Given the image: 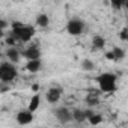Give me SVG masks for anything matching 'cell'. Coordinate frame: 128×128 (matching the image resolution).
<instances>
[{"instance_id": "15", "label": "cell", "mask_w": 128, "mask_h": 128, "mask_svg": "<svg viewBox=\"0 0 128 128\" xmlns=\"http://www.w3.org/2000/svg\"><path fill=\"white\" fill-rule=\"evenodd\" d=\"M89 124L90 125H98V124H101L102 122V116L101 114H98V113H94L92 116H89Z\"/></svg>"}, {"instance_id": "22", "label": "cell", "mask_w": 128, "mask_h": 128, "mask_svg": "<svg viewBox=\"0 0 128 128\" xmlns=\"http://www.w3.org/2000/svg\"><path fill=\"white\" fill-rule=\"evenodd\" d=\"M104 57H106L107 60H116V57H114V53H113V50H112V51H107V53L104 54Z\"/></svg>"}, {"instance_id": "25", "label": "cell", "mask_w": 128, "mask_h": 128, "mask_svg": "<svg viewBox=\"0 0 128 128\" xmlns=\"http://www.w3.org/2000/svg\"><path fill=\"white\" fill-rule=\"evenodd\" d=\"M124 8H126V9H128V0H125V6H124Z\"/></svg>"}, {"instance_id": "18", "label": "cell", "mask_w": 128, "mask_h": 128, "mask_svg": "<svg viewBox=\"0 0 128 128\" xmlns=\"http://www.w3.org/2000/svg\"><path fill=\"white\" fill-rule=\"evenodd\" d=\"M110 3L114 9H120L125 6V0H110Z\"/></svg>"}, {"instance_id": "2", "label": "cell", "mask_w": 128, "mask_h": 128, "mask_svg": "<svg viewBox=\"0 0 128 128\" xmlns=\"http://www.w3.org/2000/svg\"><path fill=\"white\" fill-rule=\"evenodd\" d=\"M116 80H118V77L112 72H104V74H100L96 77V83L100 86V90L106 92V94H112L118 89Z\"/></svg>"}, {"instance_id": "9", "label": "cell", "mask_w": 128, "mask_h": 128, "mask_svg": "<svg viewBox=\"0 0 128 128\" xmlns=\"http://www.w3.org/2000/svg\"><path fill=\"white\" fill-rule=\"evenodd\" d=\"M92 114H94L92 110H78V108H76V110L72 112L74 120H77V122H84V120H88L89 116H92Z\"/></svg>"}, {"instance_id": "14", "label": "cell", "mask_w": 128, "mask_h": 128, "mask_svg": "<svg viewBox=\"0 0 128 128\" xmlns=\"http://www.w3.org/2000/svg\"><path fill=\"white\" fill-rule=\"evenodd\" d=\"M36 24H38L39 27H47V26L50 24L48 15H47V14H39V15L36 17Z\"/></svg>"}, {"instance_id": "5", "label": "cell", "mask_w": 128, "mask_h": 128, "mask_svg": "<svg viewBox=\"0 0 128 128\" xmlns=\"http://www.w3.org/2000/svg\"><path fill=\"white\" fill-rule=\"evenodd\" d=\"M54 114H56V119H57L60 124H68V122H71V120L74 119L72 113H71L66 107H59V108H56Z\"/></svg>"}, {"instance_id": "6", "label": "cell", "mask_w": 128, "mask_h": 128, "mask_svg": "<svg viewBox=\"0 0 128 128\" xmlns=\"http://www.w3.org/2000/svg\"><path fill=\"white\" fill-rule=\"evenodd\" d=\"M33 120V112L32 110H21L17 113V122L20 125H29Z\"/></svg>"}, {"instance_id": "1", "label": "cell", "mask_w": 128, "mask_h": 128, "mask_svg": "<svg viewBox=\"0 0 128 128\" xmlns=\"http://www.w3.org/2000/svg\"><path fill=\"white\" fill-rule=\"evenodd\" d=\"M12 35L21 42H29L35 35V29L32 26H26L20 21H14L12 23Z\"/></svg>"}, {"instance_id": "7", "label": "cell", "mask_w": 128, "mask_h": 128, "mask_svg": "<svg viewBox=\"0 0 128 128\" xmlns=\"http://www.w3.org/2000/svg\"><path fill=\"white\" fill-rule=\"evenodd\" d=\"M23 56L27 59V60H32V59H41V51L36 45H32V47H27L26 50H23Z\"/></svg>"}, {"instance_id": "23", "label": "cell", "mask_w": 128, "mask_h": 128, "mask_svg": "<svg viewBox=\"0 0 128 128\" xmlns=\"http://www.w3.org/2000/svg\"><path fill=\"white\" fill-rule=\"evenodd\" d=\"M32 90H33V92L36 94V92L39 90V84H38V83H35V84H32Z\"/></svg>"}, {"instance_id": "16", "label": "cell", "mask_w": 128, "mask_h": 128, "mask_svg": "<svg viewBox=\"0 0 128 128\" xmlns=\"http://www.w3.org/2000/svg\"><path fill=\"white\" fill-rule=\"evenodd\" d=\"M82 68H83L84 71H92V70H94V62L89 60V59H84V60L82 62Z\"/></svg>"}, {"instance_id": "17", "label": "cell", "mask_w": 128, "mask_h": 128, "mask_svg": "<svg viewBox=\"0 0 128 128\" xmlns=\"http://www.w3.org/2000/svg\"><path fill=\"white\" fill-rule=\"evenodd\" d=\"M113 53H114L116 60H119V59H124V57H125V51H124L120 47H114V48H113Z\"/></svg>"}, {"instance_id": "8", "label": "cell", "mask_w": 128, "mask_h": 128, "mask_svg": "<svg viewBox=\"0 0 128 128\" xmlns=\"http://www.w3.org/2000/svg\"><path fill=\"white\" fill-rule=\"evenodd\" d=\"M62 96V88H51L47 92V101L51 104H56Z\"/></svg>"}, {"instance_id": "24", "label": "cell", "mask_w": 128, "mask_h": 128, "mask_svg": "<svg viewBox=\"0 0 128 128\" xmlns=\"http://www.w3.org/2000/svg\"><path fill=\"white\" fill-rule=\"evenodd\" d=\"M0 26H2V30L6 27V21H2V23H0Z\"/></svg>"}, {"instance_id": "21", "label": "cell", "mask_w": 128, "mask_h": 128, "mask_svg": "<svg viewBox=\"0 0 128 128\" xmlns=\"http://www.w3.org/2000/svg\"><path fill=\"white\" fill-rule=\"evenodd\" d=\"M119 38L122 41H128V29H122V32L119 33Z\"/></svg>"}, {"instance_id": "19", "label": "cell", "mask_w": 128, "mask_h": 128, "mask_svg": "<svg viewBox=\"0 0 128 128\" xmlns=\"http://www.w3.org/2000/svg\"><path fill=\"white\" fill-rule=\"evenodd\" d=\"M17 41H18V39H17V38H15V36H14V35H11V36H9V38H6V44H8V45H9V47H14V45H15V42H17Z\"/></svg>"}, {"instance_id": "12", "label": "cell", "mask_w": 128, "mask_h": 128, "mask_svg": "<svg viewBox=\"0 0 128 128\" xmlns=\"http://www.w3.org/2000/svg\"><path fill=\"white\" fill-rule=\"evenodd\" d=\"M104 45H106V39L102 36L96 35L92 38V48L94 50H101V48H104Z\"/></svg>"}, {"instance_id": "13", "label": "cell", "mask_w": 128, "mask_h": 128, "mask_svg": "<svg viewBox=\"0 0 128 128\" xmlns=\"http://www.w3.org/2000/svg\"><path fill=\"white\" fill-rule=\"evenodd\" d=\"M39 104H41V96H39V94L36 92V94L30 98V102H29V110L35 112V110L39 107Z\"/></svg>"}, {"instance_id": "11", "label": "cell", "mask_w": 128, "mask_h": 128, "mask_svg": "<svg viewBox=\"0 0 128 128\" xmlns=\"http://www.w3.org/2000/svg\"><path fill=\"white\" fill-rule=\"evenodd\" d=\"M6 57H8L9 62H12V63H18V62H20V51H18L15 47H9L8 51H6Z\"/></svg>"}, {"instance_id": "20", "label": "cell", "mask_w": 128, "mask_h": 128, "mask_svg": "<svg viewBox=\"0 0 128 128\" xmlns=\"http://www.w3.org/2000/svg\"><path fill=\"white\" fill-rule=\"evenodd\" d=\"M86 102H88L89 106H95V104H98V98H96V96H88Z\"/></svg>"}, {"instance_id": "4", "label": "cell", "mask_w": 128, "mask_h": 128, "mask_svg": "<svg viewBox=\"0 0 128 128\" xmlns=\"http://www.w3.org/2000/svg\"><path fill=\"white\" fill-rule=\"evenodd\" d=\"M83 30H84V23H83L82 20H78V18H72V20H70L68 24H66V32H68L70 35H72V36L82 35Z\"/></svg>"}, {"instance_id": "10", "label": "cell", "mask_w": 128, "mask_h": 128, "mask_svg": "<svg viewBox=\"0 0 128 128\" xmlns=\"http://www.w3.org/2000/svg\"><path fill=\"white\" fill-rule=\"evenodd\" d=\"M42 68V63H41V59H32V60H27L26 63V70L32 74H36L39 72Z\"/></svg>"}, {"instance_id": "3", "label": "cell", "mask_w": 128, "mask_h": 128, "mask_svg": "<svg viewBox=\"0 0 128 128\" xmlns=\"http://www.w3.org/2000/svg\"><path fill=\"white\" fill-rule=\"evenodd\" d=\"M18 71L15 68V63L12 62H3L0 65V80L2 83H11L17 78Z\"/></svg>"}]
</instances>
